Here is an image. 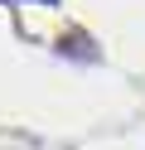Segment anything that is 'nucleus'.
<instances>
[{"mask_svg":"<svg viewBox=\"0 0 145 150\" xmlns=\"http://www.w3.org/2000/svg\"><path fill=\"white\" fill-rule=\"evenodd\" d=\"M39 5H58V0H39Z\"/></svg>","mask_w":145,"mask_h":150,"instance_id":"1","label":"nucleus"}]
</instances>
